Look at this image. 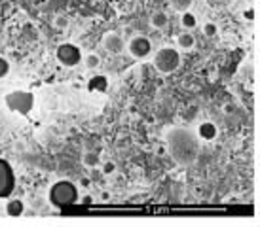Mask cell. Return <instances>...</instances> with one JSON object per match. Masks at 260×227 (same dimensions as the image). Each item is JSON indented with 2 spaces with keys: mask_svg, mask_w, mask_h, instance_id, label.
I'll return each instance as SVG.
<instances>
[{
  "mask_svg": "<svg viewBox=\"0 0 260 227\" xmlns=\"http://www.w3.org/2000/svg\"><path fill=\"white\" fill-rule=\"evenodd\" d=\"M167 149L177 165L190 167L200 154V136L198 133L184 127H175L167 133Z\"/></svg>",
  "mask_w": 260,
  "mask_h": 227,
  "instance_id": "obj_1",
  "label": "cell"
},
{
  "mask_svg": "<svg viewBox=\"0 0 260 227\" xmlns=\"http://www.w3.org/2000/svg\"><path fill=\"white\" fill-rule=\"evenodd\" d=\"M48 199L53 206L57 208H67V206L74 205L78 201V190L73 182L69 180H59L50 187V193H48Z\"/></svg>",
  "mask_w": 260,
  "mask_h": 227,
  "instance_id": "obj_2",
  "label": "cell"
},
{
  "mask_svg": "<svg viewBox=\"0 0 260 227\" xmlns=\"http://www.w3.org/2000/svg\"><path fill=\"white\" fill-rule=\"evenodd\" d=\"M6 106L15 114H21V116H29L35 108V95L30 91H23V89H15L10 91L4 97Z\"/></svg>",
  "mask_w": 260,
  "mask_h": 227,
  "instance_id": "obj_3",
  "label": "cell"
},
{
  "mask_svg": "<svg viewBox=\"0 0 260 227\" xmlns=\"http://www.w3.org/2000/svg\"><path fill=\"white\" fill-rule=\"evenodd\" d=\"M154 66L161 74H171L181 66V55L173 48H161L154 55Z\"/></svg>",
  "mask_w": 260,
  "mask_h": 227,
  "instance_id": "obj_4",
  "label": "cell"
},
{
  "mask_svg": "<svg viewBox=\"0 0 260 227\" xmlns=\"http://www.w3.org/2000/svg\"><path fill=\"white\" fill-rule=\"evenodd\" d=\"M15 190V174L12 165L0 157V199H8Z\"/></svg>",
  "mask_w": 260,
  "mask_h": 227,
  "instance_id": "obj_5",
  "label": "cell"
},
{
  "mask_svg": "<svg viewBox=\"0 0 260 227\" xmlns=\"http://www.w3.org/2000/svg\"><path fill=\"white\" fill-rule=\"evenodd\" d=\"M55 55H57V61L63 66H76L82 61V51L74 44H61L55 51Z\"/></svg>",
  "mask_w": 260,
  "mask_h": 227,
  "instance_id": "obj_6",
  "label": "cell"
},
{
  "mask_svg": "<svg viewBox=\"0 0 260 227\" xmlns=\"http://www.w3.org/2000/svg\"><path fill=\"white\" fill-rule=\"evenodd\" d=\"M127 50H129L131 57L135 59H145V57L150 55L152 51V44L146 36H133L127 44Z\"/></svg>",
  "mask_w": 260,
  "mask_h": 227,
  "instance_id": "obj_7",
  "label": "cell"
},
{
  "mask_svg": "<svg viewBox=\"0 0 260 227\" xmlns=\"http://www.w3.org/2000/svg\"><path fill=\"white\" fill-rule=\"evenodd\" d=\"M103 48L109 53H120L123 50L122 36L116 34V32H107V34L103 36Z\"/></svg>",
  "mask_w": 260,
  "mask_h": 227,
  "instance_id": "obj_8",
  "label": "cell"
},
{
  "mask_svg": "<svg viewBox=\"0 0 260 227\" xmlns=\"http://www.w3.org/2000/svg\"><path fill=\"white\" fill-rule=\"evenodd\" d=\"M218 135V129L215 123H211V121H203V123H200V129H198V136L202 138V140H215Z\"/></svg>",
  "mask_w": 260,
  "mask_h": 227,
  "instance_id": "obj_9",
  "label": "cell"
},
{
  "mask_svg": "<svg viewBox=\"0 0 260 227\" xmlns=\"http://www.w3.org/2000/svg\"><path fill=\"white\" fill-rule=\"evenodd\" d=\"M109 87V80L105 76H93V78L87 82V89L91 93H105Z\"/></svg>",
  "mask_w": 260,
  "mask_h": 227,
  "instance_id": "obj_10",
  "label": "cell"
},
{
  "mask_svg": "<svg viewBox=\"0 0 260 227\" xmlns=\"http://www.w3.org/2000/svg\"><path fill=\"white\" fill-rule=\"evenodd\" d=\"M23 212H25V205H23V201H19V199H12V201H8V205H6L8 216H21Z\"/></svg>",
  "mask_w": 260,
  "mask_h": 227,
  "instance_id": "obj_11",
  "label": "cell"
},
{
  "mask_svg": "<svg viewBox=\"0 0 260 227\" xmlns=\"http://www.w3.org/2000/svg\"><path fill=\"white\" fill-rule=\"evenodd\" d=\"M196 44V38L190 32H181L179 38H177V46L182 48V50H192Z\"/></svg>",
  "mask_w": 260,
  "mask_h": 227,
  "instance_id": "obj_12",
  "label": "cell"
},
{
  "mask_svg": "<svg viewBox=\"0 0 260 227\" xmlns=\"http://www.w3.org/2000/svg\"><path fill=\"white\" fill-rule=\"evenodd\" d=\"M167 21H169V17H167L164 12H156V14H152V17H150V25L154 28H164L167 25Z\"/></svg>",
  "mask_w": 260,
  "mask_h": 227,
  "instance_id": "obj_13",
  "label": "cell"
},
{
  "mask_svg": "<svg viewBox=\"0 0 260 227\" xmlns=\"http://www.w3.org/2000/svg\"><path fill=\"white\" fill-rule=\"evenodd\" d=\"M192 2H194V0H169L171 8H173L175 12H179V14L188 12V10L192 8Z\"/></svg>",
  "mask_w": 260,
  "mask_h": 227,
  "instance_id": "obj_14",
  "label": "cell"
},
{
  "mask_svg": "<svg viewBox=\"0 0 260 227\" xmlns=\"http://www.w3.org/2000/svg\"><path fill=\"white\" fill-rule=\"evenodd\" d=\"M181 23L184 28H194L196 25H198V19H196L194 14H190V12H184L181 17Z\"/></svg>",
  "mask_w": 260,
  "mask_h": 227,
  "instance_id": "obj_15",
  "label": "cell"
},
{
  "mask_svg": "<svg viewBox=\"0 0 260 227\" xmlns=\"http://www.w3.org/2000/svg\"><path fill=\"white\" fill-rule=\"evenodd\" d=\"M99 64H101V59H99V55H93V53H91V55L86 57V66H87V68H97Z\"/></svg>",
  "mask_w": 260,
  "mask_h": 227,
  "instance_id": "obj_16",
  "label": "cell"
},
{
  "mask_svg": "<svg viewBox=\"0 0 260 227\" xmlns=\"http://www.w3.org/2000/svg\"><path fill=\"white\" fill-rule=\"evenodd\" d=\"M203 32H205V36H215L217 34V25L215 23H205L203 25Z\"/></svg>",
  "mask_w": 260,
  "mask_h": 227,
  "instance_id": "obj_17",
  "label": "cell"
},
{
  "mask_svg": "<svg viewBox=\"0 0 260 227\" xmlns=\"http://www.w3.org/2000/svg\"><path fill=\"white\" fill-rule=\"evenodd\" d=\"M8 72H10V63L4 57H0V78H4Z\"/></svg>",
  "mask_w": 260,
  "mask_h": 227,
  "instance_id": "obj_18",
  "label": "cell"
},
{
  "mask_svg": "<svg viewBox=\"0 0 260 227\" xmlns=\"http://www.w3.org/2000/svg\"><path fill=\"white\" fill-rule=\"evenodd\" d=\"M97 161H99V157L95 156V154H86V156H84V163H86L87 167H95Z\"/></svg>",
  "mask_w": 260,
  "mask_h": 227,
  "instance_id": "obj_19",
  "label": "cell"
},
{
  "mask_svg": "<svg viewBox=\"0 0 260 227\" xmlns=\"http://www.w3.org/2000/svg\"><path fill=\"white\" fill-rule=\"evenodd\" d=\"M55 27H57V28H67V27H69V19H67V17H55Z\"/></svg>",
  "mask_w": 260,
  "mask_h": 227,
  "instance_id": "obj_20",
  "label": "cell"
},
{
  "mask_svg": "<svg viewBox=\"0 0 260 227\" xmlns=\"http://www.w3.org/2000/svg\"><path fill=\"white\" fill-rule=\"evenodd\" d=\"M114 163H107L105 165V172H107V174H112V172H114Z\"/></svg>",
  "mask_w": 260,
  "mask_h": 227,
  "instance_id": "obj_21",
  "label": "cell"
}]
</instances>
